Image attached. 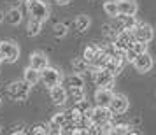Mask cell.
Segmentation results:
<instances>
[{
    "label": "cell",
    "instance_id": "6da1fadb",
    "mask_svg": "<svg viewBox=\"0 0 156 135\" xmlns=\"http://www.w3.org/2000/svg\"><path fill=\"white\" fill-rule=\"evenodd\" d=\"M27 4V9H28L30 18L34 20H39L41 23H46L51 16V9L49 5L44 2V0H25Z\"/></svg>",
    "mask_w": 156,
    "mask_h": 135
},
{
    "label": "cell",
    "instance_id": "7a4b0ae2",
    "mask_svg": "<svg viewBox=\"0 0 156 135\" xmlns=\"http://www.w3.org/2000/svg\"><path fill=\"white\" fill-rule=\"evenodd\" d=\"M20 46L16 41H2L0 42V60L2 62H7V63H14L18 62V58H20Z\"/></svg>",
    "mask_w": 156,
    "mask_h": 135
},
{
    "label": "cell",
    "instance_id": "3957f363",
    "mask_svg": "<svg viewBox=\"0 0 156 135\" xmlns=\"http://www.w3.org/2000/svg\"><path fill=\"white\" fill-rule=\"evenodd\" d=\"M30 88H32V86H30L28 83H25V81H12V83L7 86V93L12 100L23 102V100H27L30 97Z\"/></svg>",
    "mask_w": 156,
    "mask_h": 135
},
{
    "label": "cell",
    "instance_id": "277c9868",
    "mask_svg": "<svg viewBox=\"0 0 156 135\" xmlns=\"http://www.w3.org/2000/svg\"><path fill=\"white\" fill-rule=\"evenodd\" d=\"M41 81L44 83V86L53 88V86H56V84H62L63 74H62V70L48 65V67H44L42 70H41Z\"/></svg>",
    "mask_w": 156,
    "mask_h": 135
},
{
    "label": "cell",
    "instance_id": "5b68a950",
    "mask_svg": "<svg viewBox=\"0 0 156 135\" xmlns=\"http://www.w3.org/2000/svg\"><path fill=\"white\" fill-rule=\"evenodd\" d=\"M91 70H93L91 72V79H93V83L98 86V88L107 86V88H111V90H112V86H114V76L107 70V69L98 67V69H91Z\"/></svg>",
    "mask_w": 156,
    "mask_h": 135
},
{
    "label": "cell",
    "instance_id": "8992f818",
    "mask_svg": "<svg viewBox=\"0 0 156 135\" xmlns=\"http://www.w3.org/2000/svg\"><path fill=\"white\" fill-rule=\"evenodd\" d=\"M88 116H90V119H91L93 125H98L100 126V125H104L107 121H111L112 112H111V109L107 105H97V107H91L90 109Z\"/></svg>",
    "mask_w": 156,
    "mask_h": 135
},
{
    "label": "cell",
    "instance_id": "52a82bcc",
    "mask_svg": "<svg viewBox=\"0 0 156 135\" xmlns=\"http://www.w3.org/2000/svg\"><path fill=\"white\" fill-rule=\"evenodd\" d=\"M132 34H133V39L142 41V42H146V44H149L154 39V30H153V27L149 23H137L135 28L132 30Z\"/></svg>",
    "mask_w": 156,
    "mask_h": 135
},
{
    "label": "cell",
    "instance_id": "ba28073f",
    "mask_svg": "<svg viewBox=\"0 0 156 135\" xmlns=\"http://www.w3.org/2000/svg\"><path fill=\"white\" fill-rule=\"evenodd\" d=\"M132 65H133V69L139 72V74H146V72H149L151 69H153L154 62H153V56L146 51V53L137 55V56L132 60Z\"/></svg>",
    "mask_w": 156,
    "mask_h": 135
},
{
    "label": "cell",
    "instance_id": "9c48e42d",
    "mask_svg": "<svg viewBox=\"0 0 156 135\" xmlns=\"http://www.w3.org/2000/svg\"><path fill=\"white\" fill-rule=\"evenodd\" d=\"M128 107H130V100L125 93H114L112 95V100H111V104H109V109H111V112L112 114H123L128 111Z\"/></svg>",
    "mask_w": 156,
    "mask_h": 135
},
{
    "label": "cell",
    "instance_id": "30bf717a",
    "mask_svg": "<svg viewBox=\"0 0 156 135\" xmlns=\"http://www.w3.org/2000/svg\"><path fill=\"white\" fill-rule=\"evenodd\" d=\"M69 121H70V118H69V112H67V111H65V112L53 114V118H51V121H49V133H60L62 128H63Z\"/></svg>",
    "mask_w": 156,
    "mask_h": 135
},
{
    "label": "cell",
    "instance_id": "8fae6325",
    "mask_svg": "<svg viewBox=\"0 0 156 135\" xmlns=\"http://www.w3.org/2000/svg\"><path fill=\"white\" fill-rule=\"evenodd\" d=\"M112 95H114V91L111 90V88L102 86V88H98V90L95 91L93 98H95V104H97V105H107L109 107L111 100H112Z\"/></svg>",
    "mask_w": 156,
    "mask_h": 135
},
{
    "label": "cell",
    "instance_id": "7c38bea8",
    "mask_svg": "<svg viewBox=\"0 0 156 135\" xmlns=\"http://www.w3.org/2000/svg\"><path fill=\"white\" fill-rule=\"evenodd\" d=\"M49 97H51L55 105H63L65 102L69 100L67 90L62 84H56V86H53V88H49Z\"/></svg>",
    "mask_w": 156,
    "mask_h": 135
},
{
    "label": "cell",
    "instance_id": "4fadbf2b",
    "mask_svg": "<svg viewBox=\"0 0 156 135\" xmlns=\"http://www.w3.org/2000/svg\"><path fill=\"white\" fill-rule=\"evenodd\" d=\"M116 7L119 14H137L139 5L135 0H116Z\"/></svg>",
    "mask_w": 156,
    "mask_h": 135
},
{
    "label": "cell",
    "instance_id": "5bb4252c",
    "mask_svg": "<svg viewBox=\"0 0 156 135\" xmlns=\"http://www.w3.org/2000/svg\"><path fill=\"white\" fill-rule=\"evenodd\" d=\"M48 65H49V60H48V56L44 53L35 51V53L30 55V67H34L37 70H42L44 67H48Z\"/></svg>",
    "mask_w": 156,
    "mask_h": 135
},
{
    "label": "cell",
    "instance_id": "9a60e30c",
    "mask_svg": "<svg viewBox=\"0 0 156 135\" xmlns=\"http://www.w3.org/2000/svg\"><path fill=\"white\" fill-rule=\"evenodd\" d=\"M23 81L28 83L30 86H35L37 83H41V70H37L34 67H27L23 72Z\"/></svg>",
    "mask_w": 156,
    "mask_h": 135
},
{
    "label": "cell",
    "instance_id": "2e32d148",
    "mask_svg": "<svg viewBox=\"0 0 156 135\" xmlns=\"http://www.w3.org/2000/svg\"><path fill=\"white\" fill-rule=\"evenodd\" d=\"M90 25H91V20H90V16H86V14H79L77 18L74 20V27H76V30H77L79 34L88 32Z\"/></svg>",
    "mask_w": 156,
    "mask_h": 135
},
{
    "label": "cell",
    "instance_id": "e0dca14e",
    "mask_svg": "<svg viewBox=\"0 0 156 135\" xmlns=\"http://www.w3.org/2000/svg\"><path fill=\"white\" fill-rule=\"evenodd\" d=\"M23 20V16H21V11L18 7H11L5 12V21L9 23V25H12V27H18L20 23H21Z\"/></svg>",
    "mask_w": 156,
    "mask_h": 135
},
{
    "label": "cell",
    "instance_id": "ac0fdd59",
    "mask_svg": "<svg viewBox=\"0 0 156 135\" xmlns=\"http://www.w3.org/2000/svg\"><path fill=\"white\" fill-rule=\"evenodd\" d=\"M42 25L39 20H34V18H30L28 23H27V35L28 37H37L41 32H42Z\"/></svg>",
    "mask_w": 156,
    "mask_h": 135
},
{
    "label": "cell",
    "instance_id": "d6986e66",
    "mask_svg": "<svg viewBox=\"0 0 156 135\" xmlns=\"http://www.w3.org/2000/svg\"><path fill=\"white\" fill-rule=\"evenodd\" d=\"M67 86L69 88H84V77L77 72H74L67 77Z\"/></svg>",
    "mask_w": 156,
    "mask_h": 135
},
{
    "label": "cell",
    "instance_id": "ffe728a7",
    "mask_svg": "<svg viewBox=\"0 0 156 135\" xmlns=\"http://www.w3.org/2000/svg\"><path fill=\"white\" fill-rule=\"evenodd\" d=\"M72 70L74 72H77V74H83V72H86L88 69H90V63L86 62L83 56H79V58H74L72 60Z\"/></svg>",
    "mask_w": 156,
    "mask_h": 135
},
{
    "label": "cell",
    "instance_id": "44dd1931",
    "mask_svg": "<svg viewBox=\"0 0 156 135\" xmlns=\"http://www.w3.org/2000/svg\"><path fill=\"white\" fill-rule=\"evenodd\" d=\"M98 48L100 46H97V44H88V46L84 48V51H83V58H84L88 63H91L93 60H95L97 53H98Z\"/></svg>",
    "mask_w": 156,
    "mask_h": 135
},
{
    "label": "cell",
    "instance_id": "7402d4cb",
    "mask_svg": "<svg viewBox=\"0 0 156 135\" xmlns=\"http://www.w3.org/2000/svg\"><path fill=\"white\" fill-rule=\"evenodd\" d=\"M67 95H69V98L74 100V102H79V100L86 98L84 88H69V90H67Z\"/></svg>",
    "mask_w": 156,
    "mask_h": 135
},
{
    "label": "cell",
    "instance_id": "603a6c76",
    "mask_svg": "<svg viewBox=\"0 0 156 135\" xmlns=\"http://www.w3.org/2000/svg\"><path fill=\"white\" fill-rule=\"evenodd\" d=\"M128 49H132L135 55H140V53H146V51H147V44L142 42V41L133 39V41L130 42V46H128Z\"/></svg>",
    "mask_w": 156,
    "mask_h": 135
},
{
    "label": "cell",
    "instance_id": "cb8c5ba5",
    "mask_svg": "<svg viewBox=\"0 0 156 135\" xmlns=\"http://www.w3.org/2000/svg\"><path fill=\"white\" fill-rule=\"evenodd\" d=\"M104 12L107 16H111V18H116V16L119 14L118 12V7H116V0H107V2H104Z\"/></svg>",
    "mask_w": 156,
    "mask_h": 135
},
{
    "label": "cell",
    "instance_id": "d4e9b609",
    "mask_svg": "<svg viewBox=\"0 0 156 135\" xmlns=\"http://www.w3.org/2000/svg\"><path fill=\"white\" fill-rule=\"evenodd\" d=\"M67 32H69V28H67L65 23H55V25H53V35L56 37V39L65 37L67 35Z\"/></svg>",
    "mask_w": 156,
    "mask_h": 135
},
{
    "label": "cell",
    "instance_id": "484cf974",
    "mask_svg": "<svg viewBox=\"0 0 156 135\" xmlns=\"http://www.w3.org/2000/svg\"><path fill=\"white\" fill-rule=\"evenodd\" d=\"M30 133H34V135H48L49 133V125H46V123H37V125L32 126Z\"/></svg>",
    "mask_w": 156,
    "mask_h": 135
},
{
    "label": "cell",
    "instance_id": "4316f807",
    "mask_svg": "<svg viewBox=\"0 0 156 135\" xmlns=\"http://www.w3.org/2000/svg\"><path fill=\"white\" fill-rule=\"evenodd\" d=\"M74 107H76V109H77L81 114H88V112H90V109H91L90 102H88L86 98L79 100V102H74Z\"/></svg>",
    "mask_w": 156,
    "mask_h": 135
},
{
    "label": "cell",
    "instance_id": "83f0119b",
    "mask_svg": "<svg viewBox=\"0 0 156 135\" xmlns=\"http://www.w3.org/2000/svg\"><path fill=\"white\" fill-rule=\"evenodd\" d=\"M112 133H116V135H126V133H133V130H132L130 125H114Z\"/></svg>",
    "mask_w": 156,
    "mask_h": 135
},
{
    "label": "cell",
    "instance_id": "f1b7e54d",
    "mask_svg": "<svg viewBox=\"0 0 156 135\" xmlns=\"http://www.w3.org/2000/svg\"><path fill=\"white\" fill-rule=\"evenodd\" d=\"M102 32H104L105 37L112 39V41H114V37H116V34H118V30H116L114 25H104V27H102Z\"/></svg>",
    "mask_w": 156,
    "mask_h": 135
},
{
    "label": "cell",
    "instance_id": "f546056e",
    "mask_svg": "<svg viewBox=\"0 0 156 135\" xmlns=\"http://www.w3.org/2000/svg\"><path fill=\"white\" fill-rule=\"evenodd\" d=\"M25 126H27V125H25V123H20V125H14V130H12V132H11V133H25V132H27V130H25Z\"/></svg>",
    "mask_w": 156,
    "mask_h": 135
},
{
    "label": "cell",
    "instance_id": "4dcf8cb0",
    "mask_svg": "<svg viewBox=\"0 0 156 135\" xmlns=\"http://www.w3.org/2000/svg\"><path fill=\"white\" fill-rule=\"evenodd\" d=\"M7 2L12 5V7H18V5H20V4H23L25 0H7Z\"/></svg>",
    "mask_w": 156,
    "mask_h": 135
},
{
    "label": "cell",
    "instance_id": "1f68e13d",
    "mask_svg": "<svg viewBox=\"0 0 156 135\" xmlns=\"http://www.w3.org/2000/svg\"><path fill=\"white\" fill-rule=\"evenodd\" d=\"M55 2H56V4H60V5H67L70 0H55Z\"/></svg>",
    "mask_w": 156,
    "mask_h": 135
},
{
    "label": "cell",
    "instance_id": "d6a6232c",
    "mask_svg": "<svg viewBox=\"0 0 156 135\" xmlns=\"http://www.w3.org/2000/svg\"><path fill=\"white\" fill-rule=\"evenodd\" d=\"M4 20H5V14H4V11H0V25L4 23Z\"/></svg>",
    "mask_w": 156,
    "mask_h": 135
},
{
    "label": "cell",
    "instance_id": "836d02e7",
    "mask_svg": "<svg viewBox=\"0 0 156 135\" xmlns=\"http://www.w3.org/2000/svg\"><path fill=\"white\" fill-rule=\"evenodd\" d=\"M0 107H2V98H0Z\"/></svg>",
    "mask_w": 156,
    "mask_h": 135
},
{
    "label": "cell",
    "instance_id": "e575fe53",
    "mask_svg": "<svg viewBox=\"0 0 156 135\" xmlns=\"http://www.w3.org/2000/svg\"><path fill=\"white\" fill-rule=\"evenodd\" d=\"M0 132H2V126H0Z\"/></svg>",
    "mask_w": 156,
    "mask_h": 135
},
{
    "label": "cell",
    "instance_id": "d590c367",
    "mask_svg": "<svg viewBox=\"0 0 156 135\" xmlns=\"http://www.w3.org/2000/svg\"><path fill=\"white\" fill-rule=\"evenodd\" d=\"M0 62H2V60H0Z\"/></svg>",
    "mask_w": 156,
    "mask_h": 135
}]
</instances>
